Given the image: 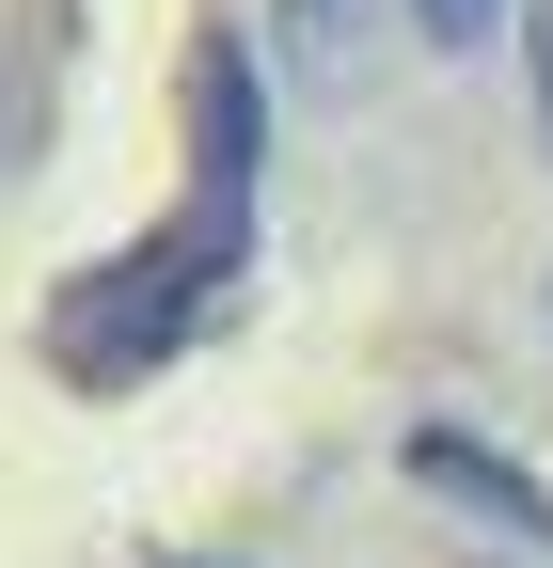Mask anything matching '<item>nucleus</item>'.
I'll list each match as a JSON object with an SVG mask.
<instances>
[{
  "mask_svg": "<svg viewBox=\"0 0 553 568\" xmlns=\"http://www.w3.org/2000/svg\"><path fill=\"white\" fill-rule=\"evenodd\" d=\"M238 268H253V237H238V222H205V205H190V222H159L143 253L80 268V284H63V316H48L63 379H143V364H174Z\"/></svg>",
  "mask_w": 553,
  "mask_h": 568,
  "instance_id": "f257e3e1",
  "label": "nucleus"
},
{
  "mask_svg": "<svg viewBox=\"0 0 553 568\" xmlns=\"http://www.w3.org/2000/svg\"><path fill=\"white\" fill-rule=\"evenodd\" d=\"M537 316H553V301H537Z\"/></svg>",
  "mask_w": 553,
  "mask_h": 568,
  "instance_id": "6e6552de",
  "label": "nucleus"
},
{
  "mask_svg": "<svg viewBox=\"0 0 553 568\" xmlns=\"http://www.w3.org/2000/svg\"><path fill=\"white\" fill-rule=\"evenodd\" d=\"M522 17V0H411V32H428V48H491Z\"/></svg>",
  "mask_w": 553,
  "mask_h": 568,
  "instance_id": "39448f33",
  "label": "nucleus"
},
{
  "mask_svg": "<svg viewBox=\"0 0 553 568\" xmlns=\"http://www.w3.org/2000/svg\"><path fill=\"white\" fill-rule=\"evenodd\" d=\"M205 568H222V552H205Z\"/></svg>",
  "mask_w": 553,
  "mask_h": 568,
  "instance_id": "0eeeda50",
  "label": "nucleus"
},
{
  "mask_svg": "<svg viewBox=\"0 0 553 568\" xmlns=\"http://www.w3.org/2000/svg\"><path fill=\"white\" fill-rule=\"evenodd\" d=\"M253 174H269V80L238 32H190V205L253 237Z\"/></svg>",
  "mask_w": 553,
  "mask_h": 568,
  "instance_id": "f03ea898",
  "label": "nucleus"
},
{
  "mask_svg": "<svg viewBox=\"0 0 553 568\" xmlns=\"http://www.w3.org/2000/svg\"><path fill=\"white\" fill-rule=\"evenodd\" d=\"M395 474L428 489V506H459L474 537H506V552H553V489H537L506 443H474V426H411V443H395Z\"/></svg>",
  "mask_w": 553,
  "mask_h": 568,
  "instance_id": "7ed1b4c3",
  "label": "nucleus"
},
{
  "mask_svg": "<svg viewBox=\"0 0 553 568\" xmlns=\"http://www.w3.org/2000/svg\"><path fill=\"white\" fill-rule=\"evenodd\" d=\"M269 17H285V48L316 63V80H332V63L364 48V0H269Z\"/></svg>",
  "mask_w": 553,
  "mask_h": 568,
  "instance_id": "20e7f679",
  "label": "nucleus"
},
{
  "mask_svg": "<svg viewBox=\"0 0 553 568\" xmlns=\"http://www.w3.org/2000/svg\"><path fill=\"white\" fill-rule=\"evenodd\" d=\"M522 63H537V142H553V0H537V32H522Z\"/></svg>",
  "mask_w": 553,
  "mask_h": 568,
  "instance_id": "423d86ee",
  "label": "nucleus"
}]
</instances>
